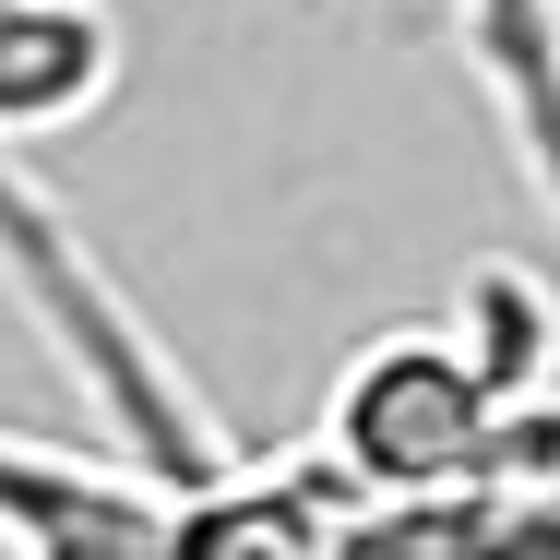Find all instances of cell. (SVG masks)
Masks as SVG:
<instances>
[{"mask_svg": "<svg viewBox=\"0 0 560 560\" xmlns=\"http://www.w3.org/2000/svg\"><path fill=\"white\" fill-rule=\"evenodd\" d=\"M0 299L24 311V335L60 358V382L84 394L96 453H119L155 501L226 477L250 430H226V406L179 370V346L155 335V311L108 275V250L60 215V191L0 143Z\"/></svg>", "mask_w": 560, "mask_h": 560, "instance_id": "obj_1", "label": "cell"}, {"mask_svg": "<svg viewBox=\"0 0 560 560\" xmlns=\"http://www.w3.org/2000/svg\"><path fill=\"white\" fill-rule=\"evenodd\" d=\"M311 465L346 501H418L465 477H560V418L549 394H501L442 323H394V335L346 346L311 418Z\"/></svg>", "mask_w": 560, "mask_h": 560, "instance_id": "obj_2", "label": "cell"}, {"mask_svg": "<svg viewBox=\"0 0 560 560\" xmlns=\"http://www.w3.org/2000/svg\"><path fill=\"white\" fill-rule=\"evenodd\" d=\"M0 560H167V501L119 453L0 430Z\"/></svg>", "mask_w": 560, "mask_h": 560, "instance_id": "obj_3", "label": "cell"}, {"mask_svg": "<svg viewBox=\"0 0 560 560\" xmlns=\"http://www.w3.org/2000/svg\"><path fill=\"white\" fill-rule=\"evenodd\" d=\"M346 537V489L311 453H238L226 477L167 501V560H335Z\"/></svg>", "mask_w": 560, "mask_h": 560, "instance_id": "obj_4", "label": "cell"}, {"mask_svg": "<svg viewBox=\"0 0 560 560\" xmlns=\"http://www.w3.org/2000/svg\"><path fill=\"white\" fill-rule=\"evenodd\" d=\"M335 560H560V477H465L418 501H346Z\"/></svg>", "mask_w": 560, "mask_h": 560, "instance_id": "obj_5", "label": "cell"}, {"mask_svg": "<svg viewBox=\"0 0 560 560\" xmlns=\"http://www.w3.org/2000/svg\"><path fill=\"white\" fill-rule=\"evenodd\" d=\"M119 36L108 0H0V143H36V131H72L119 96Z\"/></svg>", "mask_w": 560, "mask_h": 560, "instance_id": "obj_6", "label": "cell"}, {"mask_svg": "<svg viewBox=\"0 0 560 560\" xmlns=\"http://www.w3.org/2000/svg\"><path fill=\"white\" fill-rule=\"evenodd\" d=\"M453 36H465V72L501 108L513 179L549 203L560 191V12L549 0H453Z\"/></svg>", "mask_w": 560, "mask_h": 560, "instance_id": "obj_7", "label": "cell"}, {"mask_svg": "<svg viewBox=\"0 0 560 560\" xmlns=\"http://www.w3.org/2000/svg\"><path fill=\"white\" fill-rule=\"evenodd\" d=\"M442 335L465 346V358H477L501 394H525V406L549 394V335H560V323H549V287H537L525 262H477Z\"/></svg>", "mask_w": 560, "mask_h": 560, "instance_id": "obj_8", "label": "cell"}]
</instances>
